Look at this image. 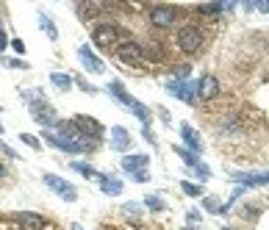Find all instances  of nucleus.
Returning <instances> with one entry per match:
<instances>
[{
  "instance_id": "1",
  "label": "nucleus",
  "mask_w": 269,
  "mask_h": 230,
  "mask_svg": "<svg viewBox=\"0 0 269 230\" xmlns=\"http://www.w3.org/2000/svg\"><path fill=\"white\" fill-rule=\"evenodd\" d=\"M92 39H94L97 47L114 50V44H119V28H117V25H111V22H100V25H94Z\"/></svg>"
},
{
  "instance_id": "2",
  "label": "nucleus",
  "mask_w": 269,
  "mask_h": 230,
  "mask_svg": "<svg viewBox=\"0 0 269 230\" xmlns=\"http://www.w3.org/2000/svg\"><path fill=\"white\" fill-rule=\"evenodd\" d=\"M178 47H181L183 53H197V50L203 47V31L194 28V25H183V28L178 31Z\"/></svg>"
},
{
  "instance_id": "3",
  "label": "nucleus",
  "mask_w": 269,
  "mask_h": 230,
  "mask_svg": "<svg viewBox=\"0 0 269 230\" xmlns=\"http://www.w3.org/2000/svg\"><path fill=\"white\" fill-rule=\"evenodd\" d=\"M178 17H181V11L175 6H153L150 9V22L156 28H172L178 22Z\"/></svg>"
},
{
  "instance_id": "4",
  "label": "nucleus",
  "mask_w": 269,
  "mask_h": 230,
  "mask_svg": "<svg viewBox=\"0 0 269 230\" xmlns=\"http://www.w3.org/2000/svg\"><path fill=\"white\" fill-rule=\"evenodd\" d=\"M117 56L125 64H133V67H136V64H142V59H144V50H142V44H139V42L128 39V42L117 44Z\"/></svg>"
},
{
  "instance_id": "5",
  "label": "nucleus",
  "mask_w": 269,
  "mask_h": 230,
  "mask_svg": "<svg viewBox=\"0 0 269 230\" xmlns=\"http://www.w3.org/2000/svg\"><path fill=\"white\" fill-rule=\"evenodd\" d=\"M34 94H36V92H31V114H34V119H36V122H42V125H53V122H56L53 106H47L44 100L34 97Z\"/></svg>"
},
{
  "instance_id": "6",
  "label": "nucleus",
  "mask_w": 269,
  "mask_h": 230,
  "mask_svg": "<svg viewBox=\"0 0 269 230\" xmlns=\"http://www.w3.org/2000/svg\"><path fill=\"white\" fill-rule=\"evenodd\" d=\"M44 183H47V189H53L56 194L61 197V200H67V202H72L75 197H78V191H75V186H69L64 177L59 175H44Z\"/></svg>"
},
{
  "instance_id": "7",
  "label": "nucleus",
  "mask_w": 269,
  "mask_h": 230,
  "mask_svg": "<svg viewBox=\"0 0 269 230\" xmlns=\"http://www.w3.org/2000/svg\"><path fill=\"white\" fill-rule=\"evenodd\" d=\"M166 92L172 94V97H178V100H183V103H194V86L189 84V81H175L172 78L169 84H166Z\"/></svg>"
},
{
  "instance_id": "8",
  "label": "nucleus",
  "mask_w": 269,
  "mask_h": 230,
  "mask_svg": "<svg viewBox=\"0 0 269 230\" xmlns=\"http://www.w3.org/2000/svg\"><path fill=\"white\" fill-rule=\"evenodd\" d=\"M194 94L200 100H214L216 94H219V81H216L214 75H203V78L197 81V86H194Z\"/></svg>"
},
{
  "instance_id": "9",
  "label": "nucleus",
  "mask_w": 269,
  "mask_h": 230,
  "mask_svg": "<svg viewBox=\"0 0 269 230\" xmlns=\"http://www.w3.org/2000/svg\"><path fill=\"white\" fill-rule=\"evenodd\" d=\"M14 222L25 230H44V219L39 214H31V211H20V214H14Z\"/></svg>"
},
{
  "instance_id": "10",
  "label": "nucleus",
  "mask_w": 269,
  "mask_h": 230,
  "mask_svg": "<svg viewBox=\"0 0 269 230\" xmlns=\"http://www.w3.org/2000/svg\"><path fill=\"white\" fill-rule=\"evenodd\" d=\"M147 164H150V158L144 156V152H136V156H125L123 158V169L128 175H136V172H144Z\"/></svg>"
},
{
  "instance_id": "11",
  "label": "nucleus",
  "mask_w": 269,
  "mask_h": 230,
  "mask_svg": "<svg viewBox=\"0 0 269 230\" xmlns=\"http://www.w3.org/2000/svg\"><path fill=\"white\" fill-rule=\"evenodd\" d=\"M233 181H239L241 186H264L269 183V172H236Z\"/></svg>"
},
{
  "instance_id": "12",
  "label": "nucleus",
  "mask_w": 269,
  "mask_h": 230,
  "mask_svg": "<svg viewBox=\"0 0 269 230\" xmlns=\"http://www.w3.org/2000/svg\"><path fill=\"white\" fill-rule=\"evenodd\" d=\"M75 125H78L81 133L86 139H92V142L100 136V133H103V125H100L97 119H92V117H78V119H75Z\"/></svg>"
},
{
  "instance_id": "13",
  "label": "nucleus",
  "mask_w": 269,
  "mask_h": 230,
  "mask_svg": "<svg viewBox=\"0 0 269 230\" xmlns=\"http://www.w3.org/2000/svg\"><path fill=\"white\" fill-rule=\"evenodd\" d=\"M78 56H81L83 67H86L89 72H97V75H100V72H106V64L100 61L97 56H94L92 50H89V47H81V50H78Z\"/></svg>"
},
{
  "instance_id": "14",
  "label": "nucleus",
  "mask_w": 269,
  "mask_h": 230,
  "mask_svg": "<svg viewBox=\"0 0 269 230\" xmlns=\"http://www.w3.org/2000/svg\"><path fill=\"white\" fill-rule=\"evenodd\" d=\"M108 92H111V97H117L123 106L131 108V111H133V108H136V103H139V100H133L131 94H128V89L119 84V81H111V84H108Z\"/></svg>"
},
{
  "instance_id": "15",
  "label": "nucleus",
  "mask_w": 269,
  "mask_h": 230,
  "mask_svg": "<svg viewBox=\"0 0 269 230\" xmlns=\"http://www.w3.org/2000/svg\"><path fill=\"white\" fill-rule=\"evenodd\" d=\"M111 147L114 150H119V152H125L128 147H131V133H128L123 125H117L111 131Z\"/></svg>"
},
{
  "instance_id": "16",
  "label": "nucleus",
  "mask_w": 269,
  "mask_h": 230,
  "mask_svg": "<svg viewBox=\"0 0 269 230\" xmlns=\"http://www.w3.org/2000/svg\"><path fill=\"white\" fill-rule=\"evenodd\" d=\"M181 136H183V142L191 147V152H200V150H203L200 136H197V131H194V127H191L189 122H183V125H181Z\"/></svg>"
},
{
  "instance_id": "17",
  "label": "nucleus",
  "mask_w": 269,
  "mask_h": 230,
  "mask_svg": "<svg viewBox=\"0 0 269 230\" xmlns=\"http://www.w3.org/2000/svg\"><path fill=\"white\" fill-rule=\"evenodd\" d=\"M100 189H103L106 194L117 197V194H123V181H117V177H108V175H100Z\"/></svg>"
},
{
  "instance_id": "18",
  "label": "nucleus",
  "mask_w": 269,
  "mask_h": 230,
  "mask_svg": "<svg viewBox=\"0 0 269 230\" xmlns=\"http://www.w3.org/2000/svg\"><path fill=\"white\" fill-rule=\"evenodd\" d=\"M175 152L181 156V161L186 164V167H191V169L200 167V158H197V152H191V150H186V147H181V144H175Z\"/></svg>"
},
{
  "instance_id": "19",
  "label": "nucleus",
  "mask_w": 269,
  "mask_h": 230,
  "mask_svg": "<svg viewBox=\"0 0 269 230\" xmlns=\"http://www.w3.org/2000/svg\"><path fill=\"white\" fill-rule=\"evenodd\" d=\"M203 208H206L208 214H225V206H222L216 197H206V200H203Z\"/></svg>"
},
{
  "instance_id": "20",
  "label": "nucleus",
  "mask_w": 269,
  "mask_h": 230,
  "mask_svg": "<svg viewBox=\"0 0 269 230\" xmlns=\"http://www.w3.org/2000/svg\"><path fill=\"white\" fill-rule=\"evenodd\" d=\"M50 81H53L59 89H69V86H72V78H69V75H64V72H53V75H50Z\"/></svg>"
},
{
  "instance_id": "21",
  "label": "nucleus",
  "mask_w": 269,
  "mask_h": 230,
  "mask_svg": "<svg viewBox=\"0 0 269 230\" xmlns=\"http://www.w3.org/2000/svg\"><path fill=\"white\" fill-rule=\"evenodd\" d=\"M144 206L150 208V211H164V200L158 194H147L144 197Z\"/></svg>"
},
{
  "instance_id": "22",
  "label": "nucleus",
  "mask_w": 269,
  "mask_h": 230,
  "mask_svg": "<svg viewBox=\"0 0 269 230\" xmlns=\"http://www.w3.org/2000/svg\"><path fill=\"white\" fill-rule=\"evenodd\" d=\"M72 169H78L81 175H86V177H97V181H100V172H97V169H92V167H89V164H81V161H75V164H72Z\"/></svg>"
},
{
  "instance_id": "23",
  "label": "nucleus",
  "mask_w": 269,
  "mask_h": 230,
  "mask_svg": "<svg viewBox=\"0 0 269 230\" xmlns=\"http://www.w3.org/2000/svg\"><path fill=\"white\" fill-rule=\"evenodd\" d=\"M39 22H42V31H47V34H50V39H59V31H56L53 28V20H50V17H39Z\"/></svg>"
},
{
  "instance_id": "24",
  "label": "nucleus",
  "mask_w": 269,
  "mask_h": 230,
  "mask_svg": "<svg viewBox=\"0 0 269 230\" xmlns=\"http://www.w3.org/2000/svg\"><path fill=\"white\" fill-rule=\"evenodd\" d=\"M142 50H147V56H150V59H161V56H164V47H161V42H150V44H147V47H142Z\"/></svg>"
},
{
  "instance_id": "25",
  "label": "nucleus",
  "mask_w": 269,
  "mask_h": 230,
  "mask_svg": "<svg viewBox=\"0 0 269 230\" xmlns=\"http://www.w3.org/2000/svg\"><path fill=\"white\" fill-rule=\"evenodd\" d=\"M181 189L186 191L189 197H200V194H203V189H200V186H194V183H189V181H181Z\"/></svg>"
},
{
  "instance_id": "26",
  "label": "nucleus",
  "mask_w": 269,
  "mask_h": 230,
  "mask_svg": "<svg viewBox=\"0 0 269 230\" xmlns=\"http://www.w3.org/2000/svg\"><path fill=\"white\" fill-rule=\"evenodd\" d=\"M189 72H191L189 64H181V67H175V81H186V78H189Z\"/></svg>"
},
{
  "instance_id": "27",
  "label": "nucleus",
  "mask_w": 269,
  "mask_h": 230,
  "mask_svg": "<svg viewBox=\"0 0 269 230\" xmlns=\"http://www.w3.org/2000/svg\"><path fill=\"white\" fill-rule=\"evenodd\" d=\"M222 9H225V6H197V11H200V14H219Z\"/></svg>"
},
{
  "instance_id": "28",
  "label": "nucleus",
  "mask_w": 269,
  "mask_h": 230,
  "mask_svg": "<svg viewBox=\"0 0 269 230\" xmlns=\"http://www.w3.org/2000/svg\"><path fill=\"white\" fill-rule=\"evenodd\" d=\"M20 139H22V142L28 144V147H34V150H39V147H42V144H39V139H36V136H31V133H22Z\"/></svg>"
},
{
  "instance_id": "29",
  "label": "nucleus",
  "mask_w": 269,
  "mask_h": 230,
  "mask_svg": "<svg viewBox=\"0 0 269 230\" xmlns=\"http://www.w3.org/2000/svg\"><path fill=\"white\" fill-rule=\"evenodd\" d=\"M131 177H133L136 183H147V181H150V172L144 169V172H136V175H131Z\"/></svg>"
},
{
  "instance_id": "30",
  "label": "nucleus",
  "mask_w": 269,
  "mask_h": 230,
  "mask_svg": "<svg viewBox=\"0 0 269 230\" xmlns=\"http://www.w3.org/2000/svg\"><path fill=\"white\" fill-rule=\"evenodd\" d=\"M11 47H14L17 53H25V44H22L20 39H14V42H11Z\"/></svg>"
},
{
  "instance_id": "31",
  "label": "nucleus",
  "mask_w": 269,
  "mask_h": 230,
  "mask_svg": "<svg viewBox=\"0 0 269 230\" xmlns=\"http://www.w3.org/2000/svg\"><path fill=\"white\" fill-rule=\"evenodd\" d=\"M6 44H9V39H6V34H3V31H0V53H3V50H6Z\"/></svg>"
},
{
  "instance_id": "32",
  "label": "nucleus",
  "mask_w": 269,
  "mask_h": 230,
  "mask_svg": "<svg viewBox=\"0 0 269 230\" xmlns=\"http://www.w3.org/2000/svg\"><path fill=\"white\" fill-rule=\"evenodd\" d=\"M258 9L261 11H269V3H258Z\"/></svg>"
},
{
  "instance_id": "33",
  "label": "nucleus",
  "mask_w": 269,
  "mask_h": 230,
  "mask_svg": "<svg viewBox=\"0 0 269 230\" xmlns=\"http://www.w3.org/2000/svg\"><path fill=\"white\" fill-rule=\"evenodd\" d=\"M6 175V169H3V164H0V177H3Z\"/></svg>"
},
{
  "instance_id": "34",
  "label": "nucleus",
  "mask_w": 269,
  "mask_h": 230,
  "mask_svg": "<svg viewBox=\"0 0 269 230\" xmlns=\"http://www.w3.org/2000/svg\"><path fill=\"white\" fill-rule=\"evenodd\" d=\"M0 131H3V125H0Z\"/></svg>"
},
{
  "instance_id": "35",
  "label": "nucleus",
  "mask_w": 269,
  "mask_h": 230,
  "mask_svg": "<svg viewBox=\"0 0 269 230\" xmlns=\"http://www.w3.org/2000/svg\"><path fill=\"white\" fill-rule=\"evenodd\" d=\"M222 230H228V227H222Z\"/></svg>"
}]
</instances>
